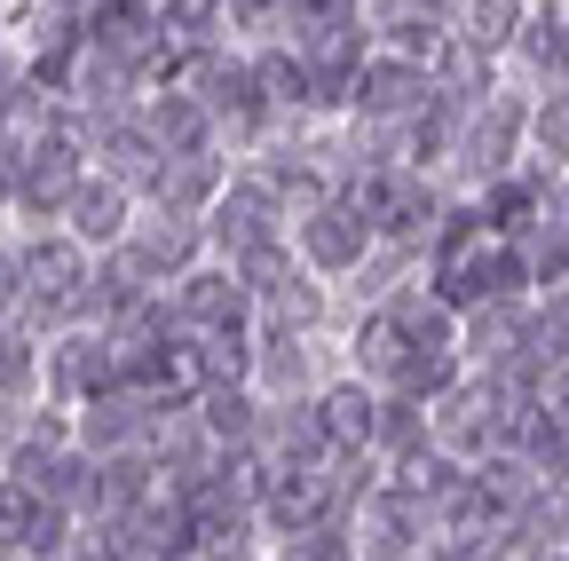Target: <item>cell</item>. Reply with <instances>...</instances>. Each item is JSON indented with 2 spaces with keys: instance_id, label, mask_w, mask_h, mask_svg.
I'll return each instance as SVG.
<instances>
[{
  "instance_id": "cell-1",
  "label": "cell",
  "mask_w": 569,
  "mask_h": 561,
  "mask_svg": "<svg viewBox=\"0 0 569 561\" xmlns=\"http://www.w3.org/2000/svg\"><path fill=\"white\" fill-rule=\"evenodd\" d=\"M293 246H301L309 277H356L365 253H372V222L356 214L348 190H340V198H317L309 214H293Z\"/></svg>"
},
{
  "instance_id": "cell-2",
  "label": "cell",
  "mask_w": 569,
  "mask_h": 561,
  "mask_svg": "<svg viewBox=\"0 0 569 561\" xmlns=\"http://www.w3.org/2000/svg\"><path fill=\"white\" fill-rule=\"evenodd\" d=\"M284 222H293V206L269 190V174H238L222 198L206 206V238L222 246L230 261H238V253H253V246H277V238H284Z\"/></svg>"
},
{
  "instance_id": "cell-3",
  "label": "cell",
  "mask_w": 569,
  "mask_h": 561,
  "mask_svg": "<svg viewBox=\"0 0 569 561\" xmlns=\"http://www.w3.org/2000/svg\"><path fill=\"white\" fill-rule=\"evenodd\" d=\"M127 214H134V190H127L119 174H80V190L63 198V222H71L63 238H80L88 253H96V246L111 253V246L127 238Z\"/></svg>"
},
{
  "instance_id": "cell-4",
  "label": "cell",
  "mask_w": 569,
  "mask_h": 561,
  "mask_svg": "<svg viewBox=\"0 0 569 561\" xmlns=\"http://www.w3.org/2000/svg\"><path fill=\"white\" fill-rule=\"evenodd\" d=\"M309 411H317V428H325V443H332V451H365V443H372L380 388H372V380H332Z\"/></svg>"
},
{
  "instance_id": "cell-5",
  "label": "cell",
  "mask_w": 569,
  "mask_h": 561,
  "mask_svg": "<svg viewBox=\"0 0 569 561\" xmlns=\"http://www.w3.org/2000/svg\"><path fill=\"white\" fill-rule=\"evenodd\" d=\"M530 127V143L546 151V167H569V96H553L538 119H522Z\"/></svg>"
},
{
  "instance_id": "cell-6",
  "label": "cell",
  "mask_w": 569,
  "mask_h": 561,
  "mask_svg": "<svg viewBox=\"0 0 569 561\" xmlns=\"http://www.w3.org/2000/svg\"><path fill=\"white\" fill-rule=\"evenodd\" d=\"M17 309H24V269H17V253H0V324Z\"/></svg>"
}]
</instances>
